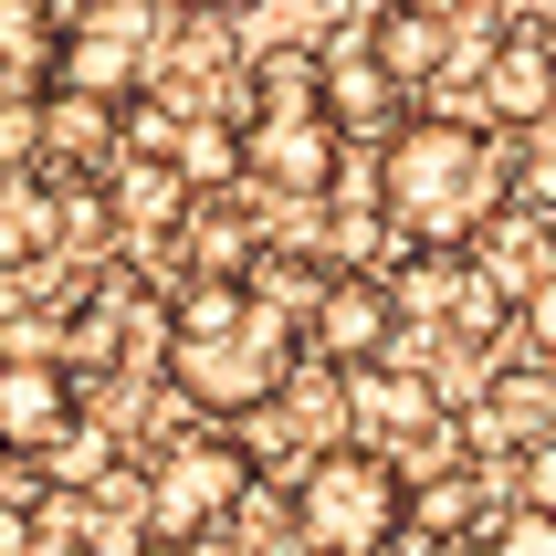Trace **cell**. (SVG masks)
Instances as JSON below:
<instances>
[{"label": "cell", "instance_id": "1", "mask_svg": "<svg viewBox=\"0 0 556 556\" xmlns=\"http://www.w3.org/2000/svg\"><path fill=\"white\" fill-rule=\"evenodd\" d=\"M305 368V326L252 294V283H179L168 294V337H157V389L200 420H242Z\"/></svg>", "mask_w": 556, "mask_h": 556}, {"label": "cell", "instance_id": "2", "mask_svg": "<svg viewBox=\"0 0 556 556\" xmlns=\"http://www.w3.org/2000/svg\"><path fill=\"white\" fill-rule=\"evenodd\" d=\"M368 189L400 220V242H472L515 200V137H494L463 105H409L368 148Z\"/></svg>", "mask_w": 556, "mask_h": 556}, {"label": "cell", "instance_id": "3", "mask_svg": "<svg viewBox=\"0 0 556 556\" xmlns=\"http://www.w3.org/2000/svg\"><path fill=\"white\" fill-rule=\"evenodd\" d=\"M283 526H294V556H389L409 535V472L400 452L378 441H326L283 472Z\"/></svg>", "mask_w": 556, "mask_h": 556}, {"label": "cell", "instance_id": "4", "mask_svg": "<svg viewBox=\"0 0 556 556\" xmlns=\"http://www.w3.org/2000/svg\"><path fill=\"white\" fill-rule=\"evenodd\" d=\"M137 472H148V494H137V526H148V546H157V556H179V546H200V535H220V526H231V504L263 483L231 420H200V431L157 441Z\"/></svg>", "mask_w": 556, "mask_h": 556}, {"label": "cell", "instance_id": "5", "mask_svg": "<svg viewBox=\"0 0 556 556\" xmlns=\"http://www.w3.org/2000/svg\"><path fill=\"white\" fill-rule=\"evenodd\" d=\"M179 11L168 0H53V85L126 105L137 85H157Z\"/></svg>", "mask_w": 556, "mask_h": 556}, {"label": "cell", "instance_id": "6", "mask_svg": "<svg viewBox=\"0 0 556 556\" xmlns=\"http://www.w3.org/2000/svg\"><path fill=\"white\" fill-rule=\"evenodd\" d=\"M346 168V137L326 105H252L242 116V189L263 200H326Z\"/></svg>", "mask_w": 556, "mask_h": 556}, {"label": "cell", "instance_id": "7", "mask_svg": "<svg viewBox=\"0 0 556 556\" xmlns=\"http://www.w3.org/2000/svg\"><path fill=\"white\" fill-rule=\"evenodd\" d=\"M472 105L494 137H535L556 116V22H526V11H504L483 31V53H472Z\"/></svg>", "mask_w": 556, "mask_h": 556}, {"label": "cell", "instance_id": "8", "mask_svg": "<svg viewBox=\"0 0 556 556\" xmlns=\"http://www.w3.org/2000/svg\"><path fill=\"white\" fill-rule=\"evenodd\" d=\"M389 346H400V294H389V274L337 263L326 294L305 305V357L346 378V368H368V357H389Z\"/></svg>", "mask_w": 556, "mask_h": 556}, {"label": "cell", "instance_id": "9", "mask_svg": "<svg viewBox=\"0 0 556 556\" xmlns=\"http://www.w3.org/2000/svg\"><path fill=\"white\" fill-rule=\"evenodd\" d=\"M463 420V452H483V463H515L526 441H546L556 431V368L546 357H515V368H483L472 378V409H452Z\"/></svg>", "mask_w": 556, "mask_h": 556}, {"label": "cell", "instance_id": "10", "mask_svg": "<svg viewBox=\"0 0 556 556\" xmlns=\"http://www.w3.org/2000/svg\"><path fill=\"white\" fill-rule=\"evenodd\" d=\"M74 409H85V378L63 368L53 346H0V452L11 463H31Z\"/></svg>", "mask_w": 556, "mask_h": 556}, {"label": "cell", "instance_id": "11", "mask_svg": "<svg viewBox=\"0 0 556 556\" xmlns=\"http://www.w3.org/2000/svg\"><path fill=\"white\" fill-rule=\"evenodd\" d=\"M494 504H504V463H483V452L409 472V546H463L494 526Z\"/></svg>", "mask_w": 556, "mask_h": 556}, {"label": "cell", "instance_id": "12", "mask_svg": "<svg viewBox=\"0 0 556 556\" xmlns=\"http://www.w3.org/2000/svg\"><path fill=\"white\" fill-rule=\"evenodd\" d=\"M357 42H368L378 74H389L400 94H420V105H431V85L463 63V53H452V42H463V22H452V11H431V0H378Z\"/></svg>", "mask_w": 556, "mask_h": 556}, {"label": "cell", "instance_id": "13", "mask_svg": "<svg viewBox=\"0 0 556 556\" xmlns=\"http://www.w3.org/2000/svg\"><path fill=\"white\" fill-rule=\"evenodd\" d=\"M409 105H420V94L389 85V74H378V53L357 42V31H346V42H326V116H337L346 148H378V137H389Z\"/></svg>", "mask_w": 556, "mask_h": 556}, {"label": "cell", "instance_id": "14", "mask_svg": "<svg viewBox=\"0 0 556 556\" xmlns=\"http://www.w3.org/2000/svg\"><path fill=\"white\" fill-rule=\"evenodd\" d=\"M63 252V179L53 168H0V274H31Z\"/></svg>", "mask_w": 556, "mask_h": 556}, {"label": "cell", "instance_id": "15", "mask_svg": "<svg viewBox=\"0 0 556 556\" xmlns=\"http://www.w3.org/2000/svg\"><path fill=\"white\" fill-rule=\"evenodd\" d=\"M105 157H116V105L74 94V85H42V168L53 179H94Z\"/></svg>", "mask_w": 556, "mask_h": 556}, {"label": "cell", "instance_id": "16", "mask_svg": "<svg viewBox=\"0 0 556 556\" xmlns=\"http://www.w3.org/2000/svg\"><path fill=\"white\" fill-rule=\"evenodd\" d=\"M168 168L189 189H242V116H220V105H189L179 137H168Z\"/></svg>", "mask_w": 556, "mask_h": 556}, {"label": "cell", "instance_id": "17", "mask_svg": "<svg viewBox=\"0 0 556 556\" xmlns=\"http://www.w3.org/2000/svg\"><path fill=\"white\" fill-rule=\"evenodd\" d=\"M0 85H53V0H0Z\"/></svg>", "mask_w": 556, "mask_h": 556}, {"label": "cell", "instance_id": "18", "mask_svg": "<svg viewBox=\"0 0 556 556\" xmlns=\"http://www.w3.org/2000/svg\"><path fill=\"white\" fill-rule=\"evenodd\" d=\"M483 556H556V515L546 504H494V526H483Z\"/></svg>", "mask_w": 556, "mask_h": 556}, {"label": "cell", "instance_id": "19", "mask_svg": "<svg viewBox=\"0 0 556 556\" xmlns=\"http://www.w3.org/2000/svg\"><path fill=\"white\" fill-rule=\"evenodd\" d=\"M504 494H515V504H546V515H556V431L526 441V452L504 463Z\"/></svg>", "mask_w": 556, "mask_h": 556}, {"label": "cell", "instance_id": "20", "mask_svg": "<svg viewBox=\"0 0 556 556\" xmlns=\"http://www.w3.org/2000/svg\"><path fill=\"white\" fill-rule=\"evenodd\" d=\"M31 515H42V494L11 483V494H0V556H31Z\"/></svg>", "mask_w": 556, "mask_h": 556}, {"label": "cell", "instance_id": "21", "mask_svg": "<svg viewBox=\"0 0 556 556\" xmlns=\"http://www.w3.org/2000/svg\"><path fill=\"white\" fill-rule=\"evenodd\" d=\"M179 22H242V11H263V0H168Z\"/></svg>", "mask_w": 556, "mask_h": 556}, {"label": "cell", "instance_id": "22", "mask_svg": "<svg viewBox=\"0 0 556 556\" xmlns=\"http://www.w3.org/2000/svg\"><path fill=\"white\" fill-rule=\"evenodd\" d=\"M546 274H556V200H546Z\"/></svg>", "mask_w": 556, "mask_h": 556}, {"label": "cell", "instance_id": "23", "mask_svg": "<svg viewBox=\"0 0 556 556\" xmlns=\"http://www.w3.org/2000/svg\"><path fill=\"white\" fill-rule=\"evenodd\" d=\"M148 556H157V546H148Z\"/></svg>", "mask_w": 556, "mask_h": 556}]
</instances>
